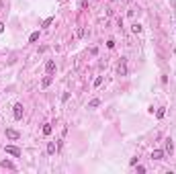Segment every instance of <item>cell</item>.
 I'll use <instances>...</instances> for the list:
<instances>
[{
    "label": "cell",
    "mask_w": 176,
    "mask_h": 174,
    "mask_svg": "<svg viewBox=\"0 0 176 174\" xmlns=\"http://www.w3.org/2000/svg\"><path fill=\"white\" fill-rule=\"evenodd\" d=\"M0 166H2V168H6V170H14V164L8 162V160H2V162H0Z\"/></svg>",
    "instance_id": "obj_8"
},
{
    "label": "cell",
    "mask_w": 176,
    "mask_h": 174,
    "mask_svg": "<svg viewBox=\"0 0 176 174\" xmlns=\"http://www.w3.org/2000/svg\"><path fill=\"white\" fill-rule=\"evenodd\" d=\"M2 31H4V23H0V33H2Z\"/></svg>",
    "instance_id": "obj_19"
},
{
    "label": "cell",
    "mask_w": 176,
    "mask_h": 174,
    "mask_svg": "<svg viewBox=\"0 0 176 174\" xmlns=\"http://www.w3.org/2000/svg\"><path fill=\"white\" fill-rule=\"evenodd\" d=\"M41 131H43V135H51V131H53V127H51L49 123H45V125H43V129H41Z\"/></svg>",
    "instance_id": "obj_9"
},
{
    "label": "cell",
    "mask_w": 176,
    "mask_h": 174,
    "mask_svg": "<svg viewBox=\"0 0 176 174\" xmlns=\"http://www.w3.org/2000/svg\"><path fill=\"white\" fill-rule=\"evenodd\" d=\"M131 29H133V33H141V25H133V27H131Z\"/></svg>",
    "instance_id": "obj_15"
},
{
    "label": "cell",
    "mask_w": 176,
    "mask_h": 174,
    "mask_svg": "<svg viewBox=\"0 0 176 174\" xmlns=\"http://www.w3.org/2000/svg\"><path fill=\"white\" fill-rule=\"evenodd\" d=\"M106 47H109V49H113V47H115V41H113V39H109V41H106Z\"/></svg>",
    "instance_id": "obj_17"
},
{
    "label": "cell",
    "mask_w": 176,
    "mask_h": 174,
    "mask_svg": "<svg viewBox=\"0 0 176 174\" xmlns=\"http://www.w3.org/2000/svg\"><path fill=\"white\" fill-rule=\"evenodd\" d=\"M49 84H51V76H49V74H47L45 78H43V80H41V86H43V88H47V86H49Z\"/></svg>",
    "instance_id": "obj_10"
},
{
    "label": "cell",
    "mask_w": 176,
    "mask_h": 174,
    "mask_svg": "<svg viewBox=\"0 0 176 174\" xmlns=\"http://www.w3.org/2000/svg\"><path fill=\"white\" fill-rule=\"evenodd\" d=\"M164 156H166L164 150H154V152H152V160H162Z\"/></svg>",
    "instance_id": "obj_5"
},
{
    "label": "cell",
    "mask_w": 176,
    "mask_h": 174,
    "mask_svg": "<svg viewBox=\"0 0 176 174\" xmlns=\"http://www.w3.org/2000/svg\"><path fill=\"white\" fill-rule=\"evenodd\" d=\"M53 23V19H51V16H49V19H45V21H43V27H49V25Z\"/></svg>",
    "instance_id": "obj_16"
},
{
    "label": "cell",
    "mask_w": 176,
    "mask_h": 174,
    "mask_svg": "<svg viewBox=\"0 0 176 174\" xmlns=\"http://www.w3.org/2000/svg\"><path fill=\"white\" fill-rule=\"evenodd\" d=\"M45 72L49 74V76H51V74L55 72V62H53V59H49V62L45 64Z\"/></svg>",
    "instance_id": "obj_4"
},
{
    "label": "cell",
    "mask_w": 176,
    "mask_h": 174,
    "mask_svg": "<svg viewBox=\"0 0 176 174\" xmlns=\"http://www.w3.org/2000/svg\"><path fill=\"white\" fill-rule=\"evenodd\" d=\"M164 115H166V109H164V106H160V109L156 111V117H158V119H162Z\"/></svg>",
    "instance_id": "obj_12"
},
{
    "label": "cell",
    "mask_w": 176,
    "mask_h": 174,
    "mask_svg": "<svg viewBox=\"0 0 176 174\" xmlns=\"http://www.w3.org/2000/svg\"><path fill=\"white\" fill-rule=\"evenodd\" d=\"M37 39H39V31H35V33H31V37H29V43H35Z\"/></svg>",
    "instance_id": "obj_13"
},
{
    "label": "cell",
    "mask_w": 176,
    "mask_h": 174,
    "mask_svg": "<svg viewBox=\"0 0 176 174\" xmlns=\"http://www.w3.org/2000/svg\"><path fill=\"white\" fill-rule=\"evenodd\" d=\"M164 152H166V154H168V156H172V154H174V141H172V139H170V137L166 139V146H164Z\"/></svg>",
    "instance_id": "obj_3"
},
{
    "label": "cell",
    "mask_w": 176,
    "mask_h": 174,
    "mask_svg": "<svg viewBox=\"0 0 176 174\" xmlns=\"http://www.w3.org/2000/svg\"><path fill=\"white\" fill-rule=\"evenodd\" d=\"M98 104H100V100H98V98H92V100L88 103V109H96Z\"/></svg>",
    "instance_id": "obj_11"
},
{
    "label": "cell",
    "mask_w": 176,
    "mask_h": 174,
    "mask_svg": "<svg viewBox=\"0 0 176 174\" xmlns=\"http://www.w3.org/2000/svg\"><path fill=\"white\" fill-rule=\"evenodd\" d=\"M23 115H25V109H23V104H21V103H16L14 106H12V117H14L16 121H21V119H23Z\"/></svg>",
    "instance_id": "obj_1"
},
{
    "label": "cell",
    "mask_w": 176,
    "mask_h": 174,
    "mask_svg": "<svg viewBox=\"0 0 176 174\" xmlns=\"http://www.w3.org/2000/svg\"><path fill=\"white\" fill-rule=\"evenodd\" d=\"M4 152H6V154H10V156H14V158H21V150H19V148H14V146H6Z\"/></svg>",
    "instance_id": "obj_2"
},
{
    "label": "cell",
    "mask_w": 176,
    "mask_h": 174,
    "mask_svg": "<svg viewBox=\"0 0 176 174\" xmlns=\"http://www.w3.org/2000/svg\"><path fill=\"white\" fill-rule=\"evenodd\" d=\"M119 74H121V76H125V74H127V68H125V62H121V66H119Z\"/></svg>",
    "instance_id": "obj_14"
},
{
    "label": "cell",
    "mask_w": 176,
    "mask_h": 174,
    "mask_svg": "<svg viewBox=\"0 0 176 174\" xmlns=\"http://www.w3.org/2000/svg\"><path fill=\"white\" fill-rule=\"evenodd\" d=\"M100 84H103V76H98V78L94 80V86H100Z\"/></svg>",
    "instance_id": "obj_18"
},
{
    "label": "cell",
    "mask_w": 176,
    "mask_h": 174,
    "mask_svg": "<svg viewBox=\"0 0 176 174\" xmlns=\"http://www.w3.org/2000/svg\"><path fill=\"white\" fill-rule=\"evenodd\" d=\"M6 137L8 139H19L21 135H19V131H14V129H6Z\"/></svg>",
    "instance_id": "obj_6"
},
{
    "label": "cell",
    "mask_w": 176,
    "mask_h": 174,
    "mask_svg": "<svg viewBox=\"0 0 176 174\" xmlns=\"http://www.w3.org/2000/svg\"><path fill=\"white\" fill-rule=\"evenodd\" d=\"M55 152H58V146H55V141H49V143H47V154L51 156V154H55Z\"/></svg>",
    "instance_id": "obj_7"
},
{
    "label": "cell",
    "mask_w": 176,
    "mask_h": 174,
    "mask_svg": "<svg viewBox=\"0 0 176 174\" xmlns=\"http://www.w3.org/2000/svg\"><path fill=\"white\" fill-rule=\"evenodd\" d=\"M2 4H4V0H0V6H2Z\"/></svg>",
    "instance_id": "obj_20"
}]
</instances>
